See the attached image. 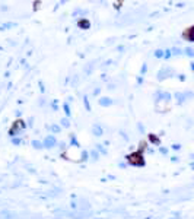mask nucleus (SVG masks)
I'll use <instances>...</instances> for the list:
<instances>
[{
	"label": "nucleus",
	"mask_w": 194,
	"mask_h": 219,
	"mask_svg": "<svg viewBox=\"0 0 194 219\" xmlns=\"http://www.w3.org/2000/svg\"><path fill=\"white\" fill-rule=\"evenodd\" d=\"M127 162L130 165H134V167H143L144 165L143 155L140 152H134V153H131V155L127 156Z\"/></svg>",
	"instance_id": "1"
},
{
	"label": "nucleus",
	"mask_w": 194,
	"mask_h": 219,
	"mask_svg": "<svg viewBox=\"0 0 194 219\" xmlns=\"http://www.w3.org/2000/svg\"><path fill=\"white\" fill-rule=\"evenodd\" d=\"M89 25H91V24H89V21H86V19L79 21V26H80V28H83V29H88V28H89Z\"/></svg>",
	"instance_id": "8"
},
{
	"label": "nucleus",
	"mask_w": 194,
	"mask_h": 219,
	"mask_svg": "<svg viewBox=\"0 0 194 219\" xmlns=\"http://www.w3.org/2000/svg\"><path fill=\"white\" fill-rule=\"evenodd\" d=\"M168 73H171V69H163V70H160L159 73H158V79H165V77H168Z\"/></svg>",
	"instance_id": "6"
},
{
	"label": "nucleus",
	"mask_w": 194,
	"mask_h": 219,
	"mask_svg": "<svg viewBox=\"0 0 194 219\" xmlns=\"http://www.w3.org/2000/svg\"><path fill=\"white\" fill-rule=\"evenodd\" d=\"M51 130H53V132H57V133H59V132H60V127H59V126H53V127H51Z\"/></svg>",
	"instance_id": "15"
},
{
	"label": "nucleus",
	"mask_w": 194,
	"mask_h": 219,
	"mask_svg": "<svg viewBox=\"0 0 194 219\" xmlns=\"http://www.w3.org/2000/svg\"><path fill=\"white\" fill-rule=\"evenodd\" d=\"M191 70H193V72H194V61H193V63H191Z\"/></svg>",
	"instance_id": "20"
},
{
	"label": "nucleus",
	"mask_w": 194,
	"mask_h": 219,
	"mask_svg": "<svg viewBox=\"0 0 194 219\" xmlns=\"http://www.w3.org/2000/svg\"><path fill=\"white\" fill-rule=\"evenodd\" d=\"M64 111H66V114H67V116H70V108H69L67 104H64Z\"/></svg>",
	"instance_id": "13"
},
{
	"label": "nucleus",
	"mask_w": 194,
	"mask_h": 219,
	"mask_svg": "<svg viewBox=\"0 0 194 219\" xmlns=\"http://www.w3.org/2000/svg\"><path fill=\"white\" fill-rule=\"evenodd\" d=\"M61 124H63V127H69V120L67 118H63V120H61Z\"/></svg>",
	"instance_id": "12"
},
{
	"label": "nucleus",
	"mask_w": 194,
	"mask_h": 219,
	"mask_svg": "<svg viewBox=\"0 0 194 219\" xmlns=\"http://www.w3.org/2000/svg\"><path fill=\"white\" fill-rule=\"evenodd\" d=\"M42 145H44V143H40L38 140H34V142H32V146H34L35 149H41Z\"/></svg>",
	"instance_id": "10"
},
{
	"label": "nucleus",
	"mask_w": 194,
	"mask_h": 219,
	"mask_svg": "<svg viewBox=\"0 0 194 219\" xmlns=\"http://www.w3.org/2000/svg\"><path fill=\"white\" fill-rule=\"evenodd\" d=\"M91 155H92V156H93V159H98V158H96V156H98V153H96V152H95V151H93L92 153H91Z\"/></svg>",
	"instance_id": "18"
},
{
	"label": "nucleus",
	"mask_w": 194,
	"mask_h": 219,
	"mask_svg": "<svg viewBox=\"0 0 194 219\" xmlns=\"http://www.w3.org/2000/svg\"><path fill=\"white\" fill-rule=\"evenodd\" d=\"M92 133L95 136H102V133H104V132H102V129H101V126H99V124H93V126H92Z\"/></svg>",
	"instance_id": "5"
},
{
	"label": "nucleus",
	"mask_w": 194,
	"mask_h": 219,
	"mask_svg": "<svg viewBox=\"0 0 194 219\" xmlns=\"http://www.w3.org/2000/svg\"><path fill=\"white\" fill-rule=\"evenodd\" d=\"M21 127H22V129L25 127L24 121H16V123L13 124V127H12V129L9 130V135H10V136H15V135L18 133V132H19V129H21Z\"/></svg>",
	"instance_id": "3"
},
{
	"label": "nucleus",
	"mask_w": 194,
	"mask_h": 219,
	"mask_svg": "<svg viewBox=\"0 0 194 219\" xmlns=\"http://www.w3.org/2000/svg\"><path fill=\"white\" fill-rule=\"evenodd\" d=\"M183 37L186 38V40H188V41L194 42V26H191V28H188L186 32L183 34Z\"/></svg>",
	"instance_id": "4"
},
{
	"label": "nucleus",
	"mask_w": 194,
	"mask_h": 219,
	"mask_svg": "<svg viewBox=\"0 0 194 219\" xmlns=\"http://www.w3.org/2000/svg\"><path fill=\"white\" fill-rule=\"evenodd\" d=\"M56 143H57V139H56L53 135L47 136V137H45V140H44V146H45V148H48V149H50V148H53V146H56Z\"/></svg>",
	"instance_id": "2"
},
{
	"label": "nucleus",
	"mask_w": 194,
	"mask_h": 219,
	"mask_svg": "<svg viewBox=\"0 0 194 219\" xmlns=\"http://www.w3.org/2000/svg\"><path fill=\"white\" fill-rule=\"evenodd\" d=\"M172 54H175V56H177V54H181V50H179V48H174V50H172Z\"/></svg>",
	"instance_id": "14"
},
{
	"label": "nucleus",
	"mask_w": 194,
	"mask_h": 219,
	"mask_svg": "<svg viewBox=\"0 0 194 219\" xmlns=\"http://www.w3.org/2000/svg\"><path fill=\"white\" fill-rule=\"evenodd\" d=\"M13 143H15V145H19V143H21V139H13Z\"/></svg>",
	"instance_id": "19"
},
{
	"label": "nucleus",
	"mask_w": 194,
	"mask_h": 219,
	"mask_svg": "<svg viewBox=\"0 0 194 219\" xmlns=\"http://www.w3.org/2000/svg\"><path fill=\"white\" fill-rule=\"evenodd\" d=\"M163 57H165V59H169V57H171V51H165V56H163Z\"/></svg>",
	"instance_id": "16"
},
{
	"label": "nucleus",
	"mask_w": 194,
	"mask_h": 219,
	"mask_svg": "<svg viewBox=\"0 0 194 219\" xmlns=\"http://www.w3.org/2000/svg\"><path fill=\"white\" fill-rule=\"evenodd\" d=\"M184 53H186L188 57H194V50H193V48H190V47H188V48H186V50H184Z\"/></svg>",
	"instance_id": "9"
},
{
	"label": "nucleus",
	"mask_w": 194,
	"mask_h": 219,
	"mask_svg": "<svg viewBox=\"0 0 194 219\" xmlns=\"http://www.w3.org/2000/svg\"><path fill=\"white\" fill-rule=\"evenodd\" d=\"M82 156H83V158H82V161H86V159H88V153H86V152H83V155H82Z\"/></svg>",
	"instance_id": "17"
},
{
	"label": "nucleus",
	"mask_w": 194,
	"mask_h": 219,
	"mask_svg": "<svg viewBox=\"0 0 194 219\" xmlns=\"http://www.w3.org/2000/svg\"><path fill=\"white\" fill-rule=\"evenodd\" d=\"M163 56H165V51H162V50L155 51V57H163Z\"/></svg>",
	"instance_id": "11"
},
{
	"label": "nucleus",
	"mask_w": 194,
	"mask_h": 219,
	"mask_svg": "<svg viewBox=\"0 0 194 219\" xmlns=\"http://www.w3.org/2000/svg\"><path fill=\"white\" fill-rule=\"evenodd\" d=\"M99 104H101V105H104V107H108V105H111V104H112V101H111L110 98H101V100H99Z\"/></svg>",
	"instance_id": "7"
}]
</instances>
